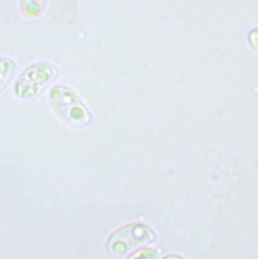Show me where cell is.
<instances>
[{
	"label": "cell",
	"mask_w": 258,
	"mask_h": 259,
	"mask_svg": "<svg viewBox=\"0 0 258 259\" xmlns=\"http://www.w3.org/2000/svg\"><path fill=\"white\" fill-rule=\"evenodd\" d=\"M59 70L48 61H38L22 70L14 84V93L22 101L36 99L58 76Z\"/></svg>",
	"instance_id": "obj_1"
},
{
	"label": "cell",
	"mask_w": 258,
	"mask_h": 259,
	"mask_svg": "<svg viewBox=\"0 0 258 259\" xmlns=\"http://www.w3.org/2000/svg\"><path fill=\"white\" fill-rule=\"evenodd\" d=\"M49 99L54 111L67 123L80 126L90 122L88 110L75 93L66 85L52 87Z\"/></svg>",
	"instance_id": "obj_2"
},
{
	"label": "cell",
	"mask_w": 258,
	"mask_h": 259,
	"mask_svg": "<svg viewBox=\"0 0 258 259\" xmlns=\"http://www.w3.org/2000/svg\"><path fill=\"white\" fill-rule=\"evenodd\" d=\"M154 235L148 227L139 224L127 225L117 231L108 243L110 252L123 255L153 240Z\"/></svg>",
	"instance_id": "obj_3"
},
{
	"label": "cell",
	"mask_w": 258,
	"mask_h": 259,
	"mask_svg": "<svg viewBox=\"0 0 258 259\" xmlns=\"http://www.w3.org/2000/svg\"><path fill=\"white\" fill-rule=\"evenodd\" d=\"M48 0H19L20 13L28 20L38 19L47 8Z\"/></svg>",
	"instance_id": "obj_4"
},
{
	"label": "cell",
	"mask_w": 258,
	"mask_h": 259,
	"mask_svg": "<svg viewBox=\"0 0 258 259\" xmlns=\"http://www.w3.org/2000/svg\"><path fill=\"white\" fill-rule=\"evenodd\" d=\"M18 63L9 55H0V93L16 72Z\"/></svg>",
	"instance_id": "obj_5"
},
{
	"label": "cell",
	"mask_w": 258,
	"mask_h": 259,
	"mask_svg": "<svg viewBox=\"0 0 258 259\" xmlns=\"http://www.w3.org/2000/svg\"><path fill=\"white\" fill-rule=\"evenodd\" d=\"M248 41L250 47L258 52V26L253 27L248 34Z\"/></svg>",
	"instance_id": "obj_6"
}]
</instances>
